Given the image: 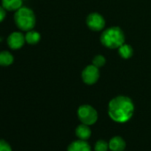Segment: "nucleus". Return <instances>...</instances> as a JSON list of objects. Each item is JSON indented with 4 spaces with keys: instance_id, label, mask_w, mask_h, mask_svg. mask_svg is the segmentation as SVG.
<instances>
[{
    "instance_id": "obj_1",
    "label": "nucleus",
    "mask_w": 151,
    "mask_h": 151,
    "mask_svg": "<svg viewBox=\"0 0 151 151\" xmlns=\"http://www.w3.org/2000/svg\"><path fill=\"white\" fill-rule=\"evenodd\" d=\"M109 115L112 120L117 123H125L131 119L134 112V105L131 98L118 96L109 104Z\"/></svg>"
},
{
    "instance_id": "obj_2",
    "label": "nucleus",
    "mask_w": 151,
    "mask_h": 151,
    "mask_svg": "<svg viewBox=\"0 0 151 151\" xmlns=\"http://www.w3.org/2000/svg\"><path fill=\"white\" fill-rule=\"evenodd\" d=\"M101 44L108 49H118L125 43V36L119 27H110L105 29L101 35Z\"/></svg>"
},
{
    "instance_id": "obj_3",
    "label": "nucleus",
    "mask_w": 151,
    "mask_h": 151,
    "mask_svg": "<svg viewBox=\"0 0 151 151\" xmlns=\"http://www.w3.org/2000/svg\"><path fill=\"white\" fill-rule=\"evenodd\" d=\"M14 22L18 28L22 31H29L35 27L36 16L34 12L26 6H22L14 13Z\"/></svg>"
},
{
    "instance_id": "obj_4",
    "label": "nucleus",
    "mask_w": 151,
    "mask_h": 151,
    "mask_svg": "<svg viewBox=\"0 0 151 151\" xmlns=\"http://www.w3.org/2000/svg\"><path fill=\"white\" fill-rule=\"evenodd\" d=\"M77 117L79 120L87 126L93 125L98 119V113L96 110L88 104L81 105L77 110Z\"/></svg>"
},
{
    "instance_id": "obj_5",
    "label": "nucleus",
    "mask_w": 151,
    "mask_h": 151,
    "mask_svg": "<svg viewBox=\"0 0 151 151\" xmlns=\"http://www.w3.org/2000/svg\"><path fill=\"white\" fill-rule=\"evenodd\" d=\"M86 25L92 31L99 32L103 30L106 25V21L101 13L92 12L86 18Z\"/></svg>"
},
{
    "instance_id": "obj_6",
    "label": "nucleus",
    "mask_w": 151,
    "mask_h": 151,
    "mask_svg": "<svg viewBox=\"0 0 151 151\" xmlns=\"http://www.w3.org/2000/svg\"><path fill=\"white\" fill-rule=\"evenodd\" d=\"M100 78L99 68L94 66L93 64L87 65L82 72V80L87 85L95 84Z\"/></svg>"
},
{
    "instance_id": "obj_7",
    "label": "nucleus",
    "mask_w": 151,
    "mask_h": 151,
    "mask_svg": "<svg viewBox=\"0 0 151 151\" xmlns=\"http://www.w3.org/2000/svg\"><path fill=\"white\" fill-rule=\"evenodd\" d=\"M7 45L11 50H17L23 47L26 42L25 35L20 32H12L7 37Z\"/></svg>"
},
{
    "instance_id": "obj_8",
    "label": "nucleus",
    "mask_w": 151,
    "mask_h": 151,
    "mask_svg": "<svg viewBox=\"0 0 151 151\" xmlns=\"http://www.w3.org/2000/svg\"><path fill=\"white\" fill-rule=\"evenodd\" d=\"M109 147L111 151H124L125 149V142L122 137L115 136L110 139Z\"/></svg>"
},
{
    "instance_id": "obj_9",
    "label": "nucleus",
    "mask_w": 151,
    "mask_h": 151,
    "mask_svg": "<svg viewBox=\"0 0 151 151\" xmlns=\"http://www.w3.org/2000/svg\"><path fill=\"white\" fill-rule=\"evenodd\" d=\"M91 146L86 142V141L77 140L71 142L69 147L68 151H91Z\"/></svg>"
},
{
    "instance_id": "obj_10",
    "label": "nucleus",
    "mask_w": 151,
    "mask_h": 151,
    "mask_svg": "<svg viewBox=\"0 0 151 151\" xmlns=\"http://www.w3.org/2000/svg\"><path fill=\"white\" fill-rule=\"evenodd\" d=\"M91 134H92L91 129H90L89 126H87L85 124L82 123L76 129V135L77 136V138L79 140L86 141L91 137Z\"/></svg>"
},
{
    "instance_id": "obj_11",
    "label": "nucleus",
    "mask_w": 151,
    "mask_h": 151,
    "mask_svg": "<svg viewBox=\"0 0 151 151\" xmlns=\"http://www.w3.org/2000/svg\"><path fill=\"white\" fill-rule=\"evenodd\" d=\"M2 7L5 11H18L22 7L23 0H2Z\"/></svg>"
},
{
    "instance_id": "obj_12",
    "label": "nucleus",
    "mask_w": 151,
    "mask_h": 151,
    "mask_svg": "<svg viewBox=\"0 0 151 151\" xmlns=\"http://www.w3.org/2000/svg\"><path fill=\"white\" fill-rule=\"evenodd\" d=\"M41 39V35L38 32L35 31V30H29L26 33L25 35V40L26 42L29 45H35L37 44L39 42Z\"/></svg>"
},
{
    "instance_id": "obj_13",
    "label": "nucleus",
    "mask_w": 151,
    "mask_h": 151,
    "mask_svg": "<svg viewBox=\"0 0 151 151\" xmlns=\"http://www.w3.org/2000/svg\"><path fill=\"white\" fill-rule=\"evenodd\" d=\"M13 56L8 50L0 51V66H9L13 63Z\"/></svg>"
},
{
    "instance_id": "obj_14",
    "label": "nucleus",
    "mask_w": 151,
    "mask_h": 151,
    "mask_svg": "<svg viewBox=\"0 0 151 151\" xmlns=\"http://www.w3.org/2000/svg\"><path fill=\"white\" fill-rule=\"evenodd\" d=\"M118 54L119 56L124 58V59H129L133 57V49L131 45L124 43L123 45H121L118 49Z\"/></svg>"
},
{
    "instance_id": "obj_15",
    "label": "nucleus",
    "mask_w": 151,
    "mask_h": 151,
    "mask_svg": "<svg viewBox=\"0 0 151 151\" xmlns=\"http://www.w3.org/2000/svg\"><path fill=\"white\" fill-rule=\"evenodd\" d=\"M105 64H106V58L102 55H96L93 58V65L94 66L98 67V68H101V67L104 66Z\"/></svg>"
},
{
    "instance_id": "obj_16",
    "label": "nucleus",
    "mask_w": 151,
    "mask_h": 151,
    "mask_svg": "<svg viewBox=\"0 0 151 151\" xmlns=\"http://www.w3.org/2000/svg\"><path fill=\"white\" fill-rule=\"evenodd\" d=\"M109 149V143L106 142L103 140H100L95 143L94 146V150L95 151H108V150Z\"/></svg>"
},
{
    "instance_id": "obj_17",
    "label": "nucleus",
    "mask_w": 151,
    "mask_h": 151,
    "mask_svg": "<svg viewBox=\"0 0 151 151\" xmlns=\"http://www.w3.org/2000/svg\"><path fill=\"white\" fill-rule=\"evenodd\" d=\"M0 151H12L9 143L0 139Z\"/></svg>"
},
{
    "instance_id": "obj_18",
    "label": "nucleus",
    "mask_w": 151,
    "mask_h": 151,
    "mask_svg": "<svg viewBox=\"0 0 151 151\" xmlns=\"http://www.w3.org/2000/svg\"><path fill=\"white\" fill-rule=\"evenodd\" d=\"M5 16H6L5 10L2 7V5H0V22H2L5 19Z\"/></svg>"
}]
</instances>
